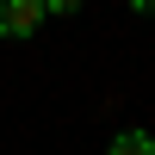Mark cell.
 Segmentation results:
<instances>
[{"label": "cell", "mask_w": 155, "mask_h": 155, "mask_svg": "<svg viewBox=\"0 0 155 155\" xmlns=\"http://www.w3.org/2000/svg\"><path fill=\"white\" fill-rule=\"evenodd\" d=\"M44 0H0V37H12V44H25V37L44 31Z\"/></svg>", "instance_id": "6da1fadb"}, {"label": "cell", "mask_w": 155, "mask_h": 155, "mask_svg": "<svg viewBox=\"0 0 155 155\" xmlns=\"http://www.w3.org/2000/svg\"><path fill=\"white\" fill-rule=\"evenodd\" d=\"M106 155H155V137L143 130V124H124V130L106 143Z\"/></svg>", "instance_id": "7a4b0ae2"}, {"label": "cell", "mask_w": 155, "mask_h": 155, "mask_svg": "<svg viewBox=\"0 0 155 155\" xmlns=\"http://www.w3.org/2000/svg\"><path fill=\"white\" fill-rule=\"evenodd\" d=\"M44 12H50V19H74L81 6H74V0H44Z\"/></svg>", "instance_id": "3957f363"}]
</instances>
